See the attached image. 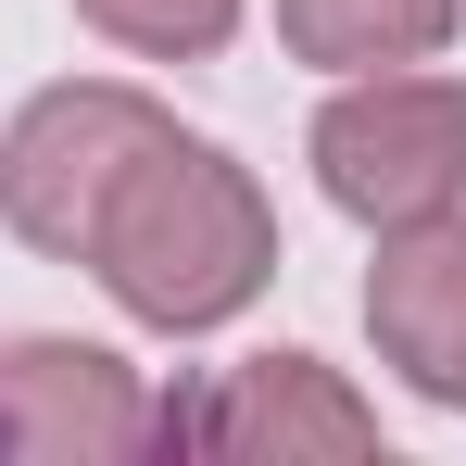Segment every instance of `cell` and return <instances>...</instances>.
Segmentation results:
<instances>
[{
	"label": "cell",
	"mask_w": 466,
	"mask_h": 466,
	"mask_svg": "<svg viewBox=\"0 0 466 466\" xmlns=\"http://www.w3.org/2000/svg\"><path fill=\"white\" fill-rule=\"evenodd\" d=\"M13 239L101 265V290L152 328H215L278 278V215L215 139H177L139 88H38L0 139Z\"/></svg>",
	"instance_id": "cell-1"
},
{
	"label": "cell",
	"mask_w": 466,
	"mask_h": 466,
	"mask_svg": "<svg viewBox=\"0 0 466 466\" xmlns=\"http://www.w3.org/2000/svg\"><path fill=\"white\" fill-rule=\"evenodd\" d=\"M315 177L366 228H429L466 202V88L454 76H379L315 114Z\"/></svg>",
	"instance_id": "cell-2"
},
{
	"label": "cell",
	"mask_w": 466,
	"mask_h": 466,
	"mask_svg": "<svg viewBox=\"0 0 466 466\" xmlns=\"http://www.w3.org/2000/svg\"><path fill=\"white\" fill-rule=\"evenodd\" d=\"M164 403L88 340H0V454H152Z\"/></svg>",
	"instance_id": "cell-3"
},
{
	"label": "cell",
	"mask_w": 466,
	"mask_h": 466,
	"mask_svg": "<svg viewBox=\"0 0 466 466\" xmlns=\"http://www.w3.org/2000/svg\"><path fill=\"white\" fill-rule=\"evenodd\" d=\"M164 441H177V454H366L379 416L328 379L315 353H265V366H239V379L164 403Z\"/></svg>",
	"instance_id": "cell-4"
},
{
	"label": "cell",
	"mask_w": 466,
	"mask_h": 466,
	"mask_svg": "<svg viewBox=\"0 0 466 466\" xmlns=\"http://www.w3.org/2000/svg\"><path fill=\"white\" fill-rule=\"evenodd\" d=\"M366 328L429 403H466V228L429 215V228H390L379 278H366Z\"/></svg>",
	"instance_id": "cell-5"
},
{
	"label": "cell",
	"mask_w": 466,
	"mask_h": 466,
	"mask_svg": "<svg viewBox=\"0 0 466 466\" xmlns=\"http://www.w3.org/2000/svg\"><path fill=\"white\" fill-rule=\"evenodd\" d=\"M278 38L303 64H429L454 38V0H278Z\"/></svg>",
	"instance_id": "cell-6"
},
{
	"label": "cell",
	"mask_w": 466,
	"mask_h": 466,
	"mask_svg": "<svg viewBox=\"0 0 466 466\" xmlns=\"http://www.w3.org/2000/svg\"><path fill=\"white\" fill-rule=\"evenodd\" d=\"M76 13L114 51H152V64H202V51H228V25H239V0H76Z\"/></svg>",
	"instance_id": "cell-7"
}]
</instances>
